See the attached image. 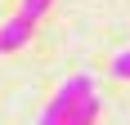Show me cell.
I'll use <instances>...</instances> for the list:
<instances>
[{
    "mask_svg": "<svg viewBox=\"0 0 130 125\" xmlns=\"http://www.w3.org/2000/svg\"><path fill=\"white\" fill-rule=\"evenodd\" d=\"M50 9V0H23V13H18V18H27V23H36L40 13Z\"/></svg>",
    "mask_w": 130,
    "mask_h": 125,
    "instance_id": "obj_4",
    "label": "cell"
},
{
    "mask_svg": "<svg viewBox=\"0 0 130 125\" xmlns=\"http://www.w3.org/2000/svg\"><path fill=\"white\" fill-rule=\"evenodd\" d=\"M112 72H117L121 80H130V49H126V54H117V62H112Z\"/></svg>",
    "mask_w": 130,
    "mask_h": 125,
    "instance_id": "obj_5",
    "label": "cell"
},
{
    "mask_svg": "<svg viewBox=\"0 0 130 125\" xmlns=\"http://www.w3.org/2000/svg\"><path fill=\"white\" fill-rule=\"evenodd\" d=\"M85 98H90V80H85V76H72V80L54 94V103H50V112L40 116V125H63V121L76 112Z\"/></svg>",
    "mask_w": 130,
    "mask_h": 125,
    "instance_id": "obj_1",
    "label": "cell"
},
{
    "mask_svg": "<svg viewBox=\"0 0 130 125\" xmlns=\"http://www.w3.org/2000/svg\"><path fill=\"white\" fill-rule=\"evenodd\" d=\"M94 116H99V98H85V103H81V107L67 116L63 125H94Z\"/></svg>",
    "mask_w": 130,
    "mask_h": 125,
    "instance_id": "obj_3",
    "label": "cell"
},
{
    "mask_svg": "<svg viewBox=\"0 0 130 125\" xmlns=\"http://www.w3.org/2000/svg\"><path fill=\"white\" fill-rule=\"evenodd\" d=\"M31 27L36 23H27V18H9V23L0 27V49H18V45L31 36Z\"/></svg>",
    "mask_w": 130,
    "mask_h": 125,
    "instance_id": "obj_2",
    "label": "cell"
}]
</instances>
